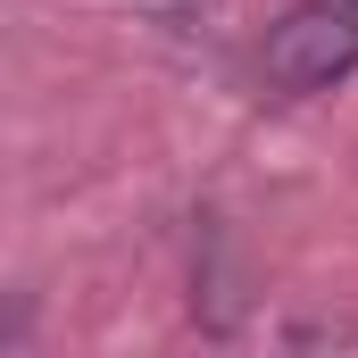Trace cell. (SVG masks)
<instances>
[{"mask_svg": "<svg viewBox=\"0 0 358 358\" xmlns=\"http://www.w3.org/2000/svg\"><path fill=\"white\" fill-rule=\"evenodd\" d=\"M275 92H325L358 67V8H334V0H300L267 25V50H259Z\"/></svg>", "mask_w": 358, "mask_h": 358, "instance_id": "obj_1", "label": "cell"}]
</instances>
